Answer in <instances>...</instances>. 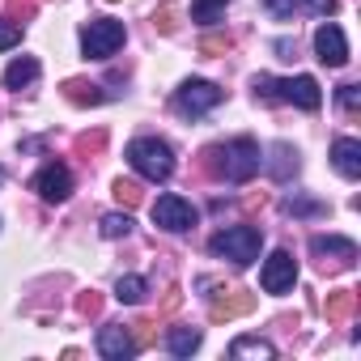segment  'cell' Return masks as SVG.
Returning <instances> with one entry per match:
<instances>
[{"label": "cell", "mask_w": 361, "mask_h": 361, "mask_svg": "<svg viewBox=\"0 0 361 361\" xmlns=\"http://www.w3.org/2000/svg\"><path fill=\"white\" fill-rule=\"evenodd\" d=\"M18 43H22V26L5 18V22H0V51H9V47H18Z\"/></svg>", "instance_id": "cell-29"}, {"label": "cell", "mask_w": 361, "mask_h": 361, "mask_svg": "<svg viewBox=\"0 0 361 361\" xmlns=\"http://www.w3.org/2000/svg\"><path fill=\"white\" fill-rule=\"evenodd\" d=\"M268 5V13H276V18H289L293 9H298V0H264Z\"/></svg>", "instance_id": "cell-33"}, {"label": "cell", "mask_w": 361, "mask_h": 361, "mask_svg": "<svg viewBox=\"0 0 361 361\" xmlns=\"http://www.w3.org/2000/svg\"><path fill=\"white\" fill-rule=\"evenodd\" d=\"M98 353H102L106 361H128V357L136 353V336H132V327H123V323H106V327L98 331Z\"/></svg>", "instance_id": "cell-12"}, {"label": "cell", "mask_w": 361, "mask_h": 361, "mask_svg": "<svg viewBox=\"0 0 361 361\" xmlns=\"http://www.w3.org/2000/svg\"><path fill=\"white\" fill-rule=\"evenodd\" d=\"M331 161H336V170H340L344 178H361V140L340 136V140L331 145Z\"/></svg>", "instance_id": "cell-14"}, {"label": "cell", "mask_w": 361, "mask_h": 361, "mask_svg": "<svg viewBox=\"0 0 361 361\" xmlns=\"http://www.w3.org/2000/svg\"><path fill=\"white\" fill-rule=\"evenodd\" d=\"M310 255L319 259V268L340 272V268H353L357 243H353V238H340V234H314V238H310Z\"/></svg>", "instance_id": "cell-7"}, {"label": "cell", "mask_w": 361, "mask_h": 361, "mask_svg": "<svg viewBox=\"0 0 361 361\" xmlns=\"http://www.w3.org/2000/svg\"><path fill=\"white\" fill-rule=\"evenodd\" d=\"M115 200H119L123 209H136V204L145 200V192H140L136 183H128V178H119V183H115Z\"/></svg>", "instance_id": "cell-25"}, {"label": "cell", "mask_w": 361, "mask_h": 361, "mask_svg": "<svg viewBox=\"0 0 361 361\" xmlns=\"http://www.w3.org/2000/svg\"><path fill=\"white\" fill-rule=\"evenodd\" d=\"M145 293H149L145 276H119V285H115V298H119V302H128V306L145 302Z\"/></svg>", "instance_id": "cell-22"}, {"label": "cell", "mask_w": 361, "mask_h": 361, "mask_svg": "<svg viewBox=\"0 0 361 361\" xmlns=\"http://www.w3.org/2000/svg\"><path fill=\"white\" fill-rule=\"evenodd\" d=\"M200 51H230V35H209V39H200Z\"/></svg>", "instance_id": "cell-32"}, {"label": "cell", "mask_w": 361, "mask_h": 361, "mask_svg": "<svg viewBox=\"0 0 361 361\" xmlns=\"http://www.w3.org/2000/svg\"><path fill=\"white\" fill-rule=\"evenodd\" d=\"M285 213H293V217H319V213H323V204H319V200L289 196V200H285Z\"/></svg>", "instance_id": "cell-27"}, {"label": "cell", "mask_w": 361, "mask_h": 361, "mask_svg": "<svg viewBox=\"0 0 361 361\" xmlns=\"http://www.w3.org/2000/svg\"><path fill=\"white\" fill-rule=\"evenodd\" d=\"M102 145H106V128H98V132H85V136H77V153H85V157L102 153Z\"/></svg>", "instance_id": "cell-26"}, {"label": "cell", "mask_w": 361, "mask_h": 361, "mask_svg": "<svg viewBox=\"0 0 361 361\" xmlns=\"http://www.w3.org/2000/svg\"><path fill=\"white\" fill-rule=\"evenodd\" d=\"M264 166V153L251 136H238L230 145H209L204 149V170L213 178H226V183H247V178H255Z\"/></svg>", "instance_id": "cell-1"}, {"label": "cell", "mask_w": 361, "mask_h": 361, "mask_svg": "<svg viewBox=\"0 0 361 361\" xmlns=\"http://www.w3.org/2000/svg\"><path fill=\"white\" fill-rule=\"evenodd\" d=\"M35 0H9V22H18V26H26L30 18H35Z\"/></svg>", "instance_id": "cell-28"}, {"label": "cell", "mask_w": 361, "mask_h": 361, "mask_svg": "<svg viewBox=\"0 0 361 361\" xmlns=\"http://www.w3.org/2000/svg\"><path fill=\"white\" fill-rule=\"evenodd\" d=\"M268 170H272V178H285L289 174H298V153L289 149V145H272V161H268Z\"/></svg>", "instance_id": "cell-18"}, {"label": "cell", "mask_w": 361, "mask_h": 361, "mask_svg": "<svg viewBox=\"0 0 361 361\" xmlns=\"http://www.w3.org/2000/svg\"><path fill=\"white\" fill-rule=\"evenodd\" d=\"M153 226L166 230V234H183V230H192V226H196L192 200H183V196H157V200H153Z\"/></svg>", "instance_id": "cell-6"}, {"label": "cell", "mask_w": 361, "mask_h": 361, "mask_svg": "<svg viewBox=\"0 0 361 361\" xmlns=\"http://www.w3.org/2000/svg\"><path fill=\"white\" fill-rule=\"evenodd\" d=\"M47 204H60V200H68V192H73V170L64 166V161H47L39 174H35V183H30Z\"/></svg>", "instance_id": "cell-9"}, {"label": "cell", "mask_w": 361, "mask_h": 361, "mask_svg": "<svg viewBox=\"0 0 361 361\" xmlns=\"http://www.w3.org/2000/svg\"><path fill=\"white\" fill-rule=\"evenodd\" d=\"M64 98L73 106H98L102 102V85H90V81H64Z\"/></svg>", "instance_id": "cell-17"}, {"label": "cell", "mask_w": 361, "mask_h": 361, "mask_svg": "<svg viewBox=\"0 0 361 361\" xmlns=\"http://www.w3.org/2000/svg\"><path fill=\"white\" fill-rule=\"evenodd\" d=\"M123 39H128V30H123V22H115V18H94V22H85V30H81V47H85L90 60H111V56L123 47Z\"/></svg>", "instance_id": "cell-4"}, {"label": "cell", "mask_w": 361, "mask_h": 361, "mask_svg": "<svg viewBox=\"0 0 361 361\" xmlns=\"http://www.w3.org/2000/svg\"><path fill=\"white\" fill-rule=\"evenodd\" d=\"M166 348H170L174 357H192V353L200 348V331H192V327H170V331H166Z\"/></svg>", "instance_id": "cell-16"}, {"label": "cell", "mask_w": 361, "mask_h": 361, "mask_svg": "<svg viewBox=\"0 0 361 361\" xmlns=\"http://www.w3.org/2000/svg\"><path fill=\"white\" fill-rule=\"evenodd\" d=\"M230 357H276V348L268 340H259V336H238L230 344Z\"/></svg>", "instance_id": "cell-19"}, {"label": "cell", "mask_w": 361, "mask_h": 361, "mask_svg": "<svg viewBox=\"0 0 361 361\" xmlns=\"http://www.w3.org/2000/svg\"><path fill=\"white\" fill-rule=\"evenodd\" d=\"M39 81V60L35 56H18L9 68H5V85L9 90H26V85H35Z\"/></svg>", "instance_id": "cell-15"}, {"label": "cell", "mask_w": 361, "mask_h": 361, "mask_svg": "<svg viewBox=\"0 0 361 361\" xmlns=\"http://www.w3.org/2000/svg\"><path fill=\"white\" fill-rule=\"evenodd\" d=\"M353 314H357V293L353 289L327 293V319H353Z\"/></svg>", "instance_id": "cell-21"}, {"label": "cell", "mask_w": 361, "mask_h": 361, "mask_svg": "<svg viewBox=\"0 0 361 361\" xmlns=\"http://www.w3.org/2000/svg\"><path fill=\"white\" fill-rule=\"evenodd\" d=\"M276 102H293L302 111H319L323 106V90L314 77H289V81H276Z\"/></svg>", "instance_id": "cell-10"}, {"label": "cell", "mask_w": 361, "mask_h": 361, "mask_svg": "<svg viewBox=\"0 0 361 361\" xmlns=\"http://www.w3.org/2000/svg\"><path fill=\"white\" fill-rule=\"evenodd\" d=\"M259 285H264V293H289V289L298 285V259H293L285 247H281V251H272V255L264 259Z\"/></svg>", "instance_id": "cell-8"}, {"label": "cell", "mask_w": 361, "mask_h": 361, "mask_svg": "<svg viewBox=\"0 0 361 361\" xmlns=\"http://www.w3.org/2000/svg\"><path fill=\"white\" fill-rule=\"evenodd\" d=\"M302 5H306L310 13H319V18H327V13H336V0H302Z\"/></svg>", "instance_id": "cell-34"}, {"label": "cell", "mask_w": 361, "mask_h": 361, "mask_svg": "<svg viewBox=\"0 0 361 361\" xmlns=\"http://www.w3.org/2000/svg\"><path fill=\"white\" fill-rule=\"evenodd\" d=\"M255 310V298L247 293V289H226L221 298H213V306H209V314L221 323V319H238V314H251Z\"/></svg>", "instance_id": "cell-13"}, {"label": "cell", "mask_w": 361, "mask_h": 361, "mask_svg": "<svg viewBox=\"0 0 361 361\" xmlns=\"http://www.w3.org/2000/svg\"><path fill=\"white\" fill-rule=\"evenodd\" d=\"M153 30H161V35H174V30H178V5H174V0L157 5V13H153Z\"/></svg>", "instance_id": "cell-23"}, {"label": "cell", "mask_w": 361, "mask_h": 361, "mask_svg": "<svg viewBox=\"0 0 361 361\" xmlns=\"http://www.w3.org/2000/svg\"><path fill=\"white\" fill-rule=\"evenodd\" d=\"M132 230V217L128 213H106L102 217V238H123Z\"/></svg>", "instance_id": "cell-24"}, {"label": "cell", "mask_w": 361, "mask_h": 361, "mask_svg": "<svg viewBox=\"0 0 361 361\" xmlns=\"http://www.w3.org/2000/svg\"><path fill=\"white\" fill-rule=\"evenodd\" d=\"M0 183H5V170H0Z\"/></svg>", "instance_id": "cell-35"}, {"label": "cell", "mask_w": 361, "mask_h": 361, "mask_svg": "<svg viewBox=\"0 0 361 361\" xmlns=\"http://www.w3.org/2000/svg\"><path fill=\"white\" fill-rule=\"evenodd\" d=\"M340 106L353 115V111L361 106V90H357V85H340Z\"/></svg>", "instance_id": "cell-30"}, {"label": "cell", "mask_w": 361, "mask_h": 361, "mask_svg": "<svg viewBox=\"0 0 361 361\" xmlns=\"http://www.w3.org/2000/svg\"><path fill=\"white\" fill-rule=\"evenodd\" d=\"M77 310H81V314H98V310H102V298L90 289V293H81V298H77Z\"/></svg>", "instance_id": "cell-31"}, {"label": "cell", "mask_w": 361, "mask_h": 361, "mask_svg": "<svg viewBox=\"0 0 361 361\" xmlns=\"http://www.w3.org/2000/svg\"><path fill=\"white\" fill-rule=\"evenodd\" d=\"M259 247H264V234L255 226H230V230H217L209 238V251L221 255V259H230V264H238V268L255 264L259 259Z\"/></svg>", "instance_id": "cell-2"}, {"label": "cell", "mask_w": 361, "mask_h": 361, "mask_svg": "<svg viewBox=\"0 0 361 361\" xmlns=\"http://www.w3.org/2000/svg\"><path fill=\"white\" fill-rule=\"evenodd\" d=\"M221 98H226V94H221L213 81H200V77H196V81H183V85L174 90V111L183 115V119H200V115H209Z\"/></svg>", "instance_id": "cell-5"}, {"label": "cell", "mask_w": 361, "mask_h": 361, "mask_svg": "<svg viewBox=\"0 0 361 361\" xmlns=\"http://www.w3.org/2000/svg\"><path fill=\"white\" fill-rule=\"evenodd\" d=\"M128 161H132L136 174L153 178V183H166V178L174 174V153H170V145L157 140V136H140V140H132V145H128Z\"/></svg>", "instance_id": "cell-3"}, {"label": "cell", "mask_w": 361, "mask_h": 361, "mask_svg": "<svg viewBox=\"0 0 361 361\" xmlns=\"http://www.w3.org/2000/svg\"><path fill=\"white\" fill-rule=\"evenodd\" d=\"M314 56L327 64V68H344L348 64V43H344V30L336 22H323L314 30Z\"/></svg>", "instance_id": "cell-11"}, {"label": "cell", "mask_w": 361, "mask_h": 361, "mask_svg": "<svg viewBox=\"0 0 361 361\" xmlns=\"http://www.w3.org/2000/svg\"><path fill=\"white\" fill-rule=\"evenodd\" d=\"M226 5H230V0H192V22L213 26V22L226 18Z\"/></svg>", "instance_id": "cell-20"}]
</instances>
